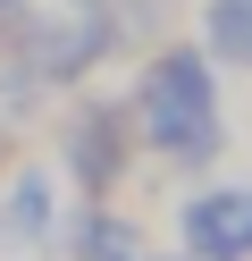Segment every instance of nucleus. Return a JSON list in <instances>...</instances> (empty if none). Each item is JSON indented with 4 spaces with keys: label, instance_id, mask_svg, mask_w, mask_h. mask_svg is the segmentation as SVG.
Here are the masks:
<instances>
[{
    "label": "nucleus",
    "instance_id": "1",
    "mask_svg": "<svg viewBox=\"0 0 252 261\" xmlns=\"http://www.w3.org/2000/svg\"><path fill=\"white\" fill-rule=\"evenodd\" d=\"M134 126L143 143H160L168 160H210L218 143V85H210V59L202 51H160L134 85Z\"/></svg>",
    "mask_w": 252,
    "mask_h": 261
},
{
    "label": "nucleus",
    "instance_id": "2",
    "mask_svg": "<svg viewBox=\"0 0 252 261\" xmlns=\"http://www.w3.org/2000/svg\"><path fill=\"white\" fill-rule=\"evenodd\" d=\"M177 244L193 261H252V186H202L177 202Z\"/></svg>",
    "mask_w": 252,
    "mask_h": 261
},
{
    "label": "nucleus",
    "instance_id": "3",
    "mask_svg": "<svg viewBox=\"0 0 252 261\" xmlns=\"http://www.w3.org/2000/svg\"><path fill=\"white\" fill-rule=\"evenodd\" d=\"M59 160H67V177H76L84 194H109V177H118V118H109V110H84V118H67Z\"/></svg>",
    "mask_w": 252,
    "mask_h": 261
},
{
    "label": "nucleus",
    "instance_id": "4",
    "mask_svg": "<svg viewBox=\"0 0 252 261\" xmlns=\"http://www.w3.org/2000/svg\"><path fill=\"white\" fill-rule=\"evenodd\" d=\"M210 51L252 68V0H210Z\"/></svg>",
    "mask_w": 252,
    "mask_h": 261
},
{
    "label": "nucleus",
    "instance_id": "5",
    "mask_svg": "<svg viewBox=\"0 0 252 261\" xmlns=\"http://www.w3.org/2000/svg\"><path fill=\"white\" fill-rule=\"evenodd\" d=\"M109 261H126V253H109ZM134 261H193V253H134Z\"/></svg>",
    "mask_w": 252,
    "mask_h": 261
},
{
    "label": "nucleus",
    "instance_id": "6",
    "mask_svg": "<svg viewBox=\"0 0 252 261\" xmlns=\"http://www.w3.org/2000/svg\"><path fill=\"white\" fill-rule=\"evenodd\" d=\"M0 9H17V0H0Z\"/></svg>",
    "mask_w": 252,
    "mask_h": 261
}]
</instances>
